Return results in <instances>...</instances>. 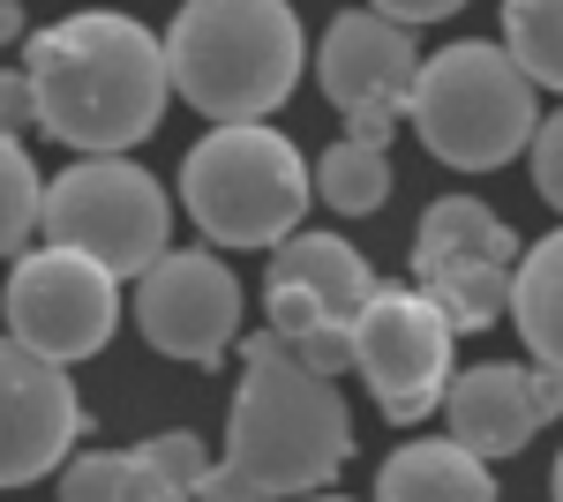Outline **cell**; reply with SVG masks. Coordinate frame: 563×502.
Listing matches in <instances>:
<instances>
[{
  "label": "cell",
  "instance_id": "1",
  "mask_svg": "<svg viewBox=\"0 0 563 502\" xmlns=\"http://www.w3.org/2000/svg\"><path fill=\"white\" fill-rule=\"evenodd\" d=\"M15 68L31 90V127L68 143L76 158H129L166 121V98H180L166 38L121 8H84L45 23Z\"/></svg>",
  "mask_w": 563,
  "mask_h": 502
},
{
  "label": "cell",
  "instance_id": "2",
  "mask_svg": "<svg viewBox=\"0 0 563 502\" xmlns=\"http://www.w3.org/2000/svg\"><path fill=\"white\" fill-rule=\"evenodd\" d=\"M353 458V413L339 376L286 353L278 331H256L241 345V390L225 420V465L263 502L323 495Z\"/></svg>",
  "mask_w": 563,
  "mask_h": 502
},
{
  "label": "cell",
  "instance_id": "3",
  "mask_svg": "<svg viewBox=\"0 0 563 502\" xmlns=\"http://www.w3.org/2000/svg\"><path fill=\"white\" fill-rule=\"evenodd\" d=\"M166 53H174L180 105H196L211 127L271 121L316 60L294 0H180Z\"/></svg>",
  "mask_w": 563,
  "mask_h": 502
},
{
  "label": "cell",
  "instance_id": "4",
  "mask_svg": "<svg viewBox=\"0 0 563 502\" xmlns=\"http://www.w3.org/2000/svg\"><path fill=\"white\" fill-rule=\"evenodd\" d=\"M316 203V166L271 121H218L180 158V210L218 248H278Z\"/></svg>",
  "mask_w": 563,
  "mask_h": 502
},
{
  "label": "cell",
  "instance_id": "5",
  "mask_svg": "<svg viewBox=\"0 0 563 502\" xmlns=\"http://www.w3.org/2000/svg\"><path fill=\"white\" fill-rule=\"evenodd\" d=\"M413 135L435 166L451 172H496L533 150L541 135V83L511 60V45H443L421 60V83H413Z\"/></svg>",
  "mask_w": 563,
  "mask_h": 502
},
{
  "label": "cell",
  "instance_id": "6",
  "mask_svg": "<svg viewBox=\"0 0 563 502\" xmlns=\"http://www.w3.org/2000/svg\"><path fill=\"white\" fill-rule=\"evenodd\" d=\"M376 270L368 255L353 248L346 233H294L271 248L263 270V300H271V331L286 337V353L323 368V376H346L353 368V323L361 308L376 300Z\"/></svg>",
  "mask_w": 563,
  "mask_h": 502
},
{
  "label": "cell",
  "instance_id": "7",
  "mask_svg": "<svg viewBox=\"0 0 563 502\" xmlns=\"http://www.w3.org/2000/svg\"><path fill=\"white\" fill-rule=\"evenodd\" d=\"M45 241L98 255L113 278H143L158 255H174V203L166 180L143 172L135 158H76L68 172H53L45 196Z\"/></svg>",
  "mask_w": 563,
  "mask_h": 502
},
{
  "label": "cell",
  "instance_id": "8",
  "mask_svg": "<svg viewBox=\"0 0 563 502\" xmlns=\"http://www.w3.org/2000/svg\"><path fill=\"white\" fill-rule=\"evenodd\" d=\"M519 233L481 203V196H435L413 225V286L459 323V337H481L511 323V286H519Z\"/></svg>",
  "mask_w": 563,
  "mask_h": 502
},
{
  "label": "cell",
  "instance_id": "9",
  "mask_svg": "<svg viewBox=\"0 0 563 502\" xmlns=\"http://www.w3.org/2000/svg\"><path fill=\"white\" fill-rule=\"evenodd\" d=\"M451 353H459V323L421 286H376V300L353 323V368L398 427L443 413V390L459 376Z\"/></svg>",
  "mask_w": 563,
  "mask_h": 502
},
{
  "label": "cell",
  "instance_id": "10",
  "mask_svg": "<svg viewBox=\"0 0 563 502\" xmlns=\"http://www.w3.org/2000/svg\"><path fill=\"white\" fill-rule=\"evenodd\" d=\"M121 308H129L121 278L98 255L60 248V241L23 248L15 270H8V337L45 353V360H90V353H106L113 331H121Z\"/></svg>",
  "mask_w": 563,
  "mask_h": 502
},
{
  "label": "cell",
  "instance_id": "11",
  "mask_svg": "<svg viewBox=\"0 0 563 502\" xmlns=\"http://www.w3.org/2000/svg\"><path fill=\"white\" fill-rule=\"evenodd\" d=\"M129 315L151 353L188 368H225V345L241 337V278L211 248H174L135 278Z\"/></svg>",
  "mask_w": 563,
  "mask_h": 502
},
{
  "label": "cell",
  "instance_id": "12",
  "mask_svg": "<svg viewBox=\"0 0 563 502\" xmlns=\"http://www.w3.org/2000/svg\"><path fill=\"white\" fill-rule=\"evenodd\" d=\"M316 83L346 113V135H390L413 113V83H421L413 23H390L384 8H346L316 45Z\"/></svg>",
  "mask_w": 563,
  "mask_h": 502
},
{
  "label": "cell",
  "instance_id": "13",
  "mask_svg": "<svg viewBox=\"0 0 563 502\" xmlns=\"http://www.w3.org/2000/svg\"><path fill=\"white\" fill-rule=\"evenodd\" d=\"M76 435H84V398L68 382V360H45L8 337V353H0V480L31 488L45 472H60L76 458Z\"/></svg>",
  "mask_w": 563,
  "mask_h": 502
},
{
  "label": "cell",
  "instance_id": "14",
  "mask_svg": "<svg viewBox=\"0 0 563 502\" xmlns=\"http://www.w3.org/2000/svg\"><path fill=\"white\" fill-rule=\"evenodd\" d=\"M549 420H563V376L541 360H481L443 390V427L488 465L519 458Z\"/></svg>",
  "mask_w": 563,
  "mask_h": 502
},
{
  "label": "cell",
  "instance_id": "15",
  "mask_svg": "<svg viewBox=\"0 0 563 502\" xmlns=\"http://www.w3.org/2000/svg\"><path fill=\"white\" fill-rule=\"evenodd\" d=\"M376 502H496V472L459 435H421L384 458Z\"/></svg>",
  "mask_w": 563,
  "mask_h": 502
},
{
  "label": "cell",
  "instance_id": "16",
  "mask_svg": "<svg viewBox=\"0 0 563 502\" xmlns=\"http://www.w3.org/2000/svg\"><path fill=\"white\" fill-rule=\"evenodd\" d=\"M60 502H196L166 465L135 450H84L60 465Z\"/></svg>",
  "mask_w": 563,
  "mask_h": 502
},
{
  "label": "cell",
  "instance_id": "17",
  "mask_svg": "<svg viewBox=\"0 0 563 502\" xmlns=\"http://www.w3.org/2000/svg\"><path fill=\"white\" fill-rule=\"evenodd\" d=\"M511 323L526 337V360H541V368L563 376V225L526 248L519 286H511Z\"/></svg>",
  "mask_w": 563,
  "mask_h": 502
},
{
  "label": "cell",
  "instance_id": "18",
  "mask_svg": "<svg viewBox=\"0 0 563 502\" xmlns=\"http://www.w3.org/2000/svg\"><path fill=\"white\" fill-rule=\"evenodd\" d=\"M316 203H331L339 217H376L390 203V158L384 135H346L316 158Z\"/></svg>",
  "mask_w": 563,
  "mask_h": 502
},
{
  "label": "cell",
  "instance_id": "19",
  "mask_svg": "<svg viewBox=\"0 0 563 502\" xmlns=\"http://www.w3.org/2000/svg\"><path fill=\"white\" fill-rule=\"evenodd\" d=\"M504 45L533 83L563 98V0H504Z\"/></svg>",
  "mask_w": 563,
  "mask_h": 502
},
{
  "label": "cell",
  "instance_id": "20",
  "mask_svg": "<svg viewBox=\"0 0 563 502\" xmlns=\"http://www.w3.org/2000/svg\"><path fill=\"white\" fill-rule=\"evenodd\" d=\"M45 196H53V180H38L23 135H8V158H0V248L8 255H23L31 233H45Z\"/></svg>",
  "mask_w": 563,
  "mask_h": 502
},
{
  "label": "cell",
  "instance_id": "21",
  "mask_svg": "<svg viewBox=\"0 0 563 502\" xmlns=\"http://www.w3.org/2000/svg\"><path fill=\"white\" fill-rule=\"evenodd\" d=\"M143 450H151V458L166 465V472H174L180 488H188V495H196V488H203V480H211V450H203V435H188V427H166V435H143Z\"/></svg>",
  "mask_w": 563,
  "mask_h": 502
},
{
  "label": "cell",
  "instance_id": "22",
  "mask_svg": "<svg viewBox=\"0 0 563 502\" xmlns=\"http://www.w3.org/2000/svg\"><path fill=\"white\" fill-rule=\"evenodd\" d=\"M526 158H533V188H541V203L563 217V113L541 121V135H533V150H526Z\"/></svg>",
  "mask_w": 563,
  "mask_h": 502
},
{
  "label": "cell",
  "instance_id": "23",
  "mask_svg": "<svg viewBox=\"0 0 563 502\" xmlns=\"http://www.w3.org/2000/svg\"><path fill=\"white\" fill-rule=\"evenodd\" d=\"M368 8H384L390 23H413V31H421V23H443V15H459L466 0H368Z\"/></svg>",
  "mask_w": 563,
  "mask_h": 502
},
{
  "label": "cell",
  "instance_id": "24",
  "mask_svg": "<svg viewBox=\"0 0 563 502\" xmlns=\"http://www.w3.org/2000/svg\"><path fill=\"white\" fill-rule=\"evenodd\" d=\"M549 495H556V502H563V458H556V472H549Z\"/></svg>",
  "mask_w": 563,
  "mask_h": 502
},
{
  "label": "cell",
  "instance_id": "25",
  "mask_svg": "<svg viewBox=\"0 0 563 502\" xmlns=\"http://www.w3.org/2000/svg\"><path fill=\"white\" fill-rule=\"evenodd\" d=\"M301 502H346V495H301Z\"/></svg>",
  "mask_w": 563,
  "mask_h": 502
}]
</instances>
